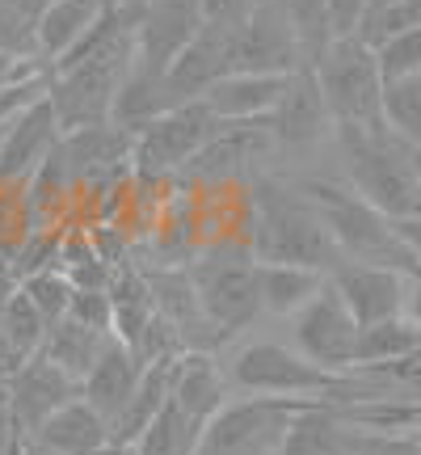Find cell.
Here are the masks:
<instances>
[{"instance_id": "1", "label": "cell", "mask_w": 421, "mask_h": 455, "mask_svg": "<svg viewBox=\"0 0 421 455\" xmlns=\"http://www.w3.org/2000/svg\"><path fill=\"white\" fill-rule=\"evenodd\" d=\"M244 190H249V253L258 261L316 266L329 275L346 261L321 207L312 203L299 181L253 173Z\"/></svg>"}, {"instance_id": "2", "label": "cell", "mask_w": 421, "mask_h": 455, "mask_svg": "<svg viewBox=\"0 0 421 455\" xmlns=\"http://www.w3.org/2000/svg\"><path fill=\"white\" fill-rule=\"evenodd\" d=\"M346 178L371 207L392 220H421V148L388 127H338Z\"/></svg>"}, {"instance_id": "3", "label": "cell", "mask_w": 421, "mask_h": 455, "mask_svg": "<svg viewBox=\"0 0 421 455\" xmlns=\"http://www.w3.org/2000/svg\"><path fill=\"white\" fill-rule=\"evenodd\" d=\"M308 198L321 207L324 224L338 241L346 261H371V266H396V270H413V261L421 258L417 249L405 241L401 224L384 215L379 207H371L367 198L358 195L350 181H329L312 178L299 181Z\"/></svg>"}, {"instance_id": "4", "label": "cell", "mask_w": 421, "mask_h": 455, "mask_svg": "<svg viewBox=\"0 0 421 455\" xmlns=\"http://www.w3.org/2000/svg\"><path fill=\"white\" fill-rule=\"evenodd\" d=\"M190 283H195L203 312L210 325L219 329V338L232 341L258 321L266 304H261V283H258V258L249 253V244L232 241H210L190 266Z\"/></svg>"}, {"instance_id": "5", "label": "cell", "mask_w": 421, "mask_h": 455, "mask_svg": "<svg viewBox=\"0 0 421 455\" xmlns=\"http://www.w3.org/2000/svg\"><path fill=\"white\" fill-rule=\"evenodd\" d=\"M324 401H291V396H241L227 401L210 418L198 455H282L291 426Z\"/></svg>"}, {"instance_id": "6", "label": "cell", "mask_w": 421, "mask_h": 455, "mask_svg": "<svg viewBox=\"0 0 421 455\" xmlns=\"http://www.w3.org/2000/svg\"><path fill=\"white\" fill-rule=\"evenodd\" d=\"M333 127H388L384 123V72L362 38H338L316 68Z\"/></svg>"}, {"instance_id": "7", "label": "cell", "mask_w": 421, "mask_h": 455, "mask_svg": "<svg viewBox=\"0 0 421 455\" xmlns=\"http://www.w3.org/2000/svg\"><path fill=\"white\" fill-rule=\"evenodd\" d=\"M224 118L210 110L207 101H186L178 110L152 118L147 127L135 131V178L139 181H178L186 164L219 135Z\"/></svg>"}, {"instance_id": "8", "label": "cell", "mask_w": 421, "mask_h": 455, "mask_svg": "<svg viewBox=\"0 0 421 455\" xmlns=\"http://www.w3.org/2000/svg\"><path fill=\"white\" fill-rule=\"evenodd\" d=\"M227 60H232V72H258V76H295L299 68H308V55L274 0L253 4L232 26Z\"/></svg>"}, {"instance_id": "9", "label": "cell", "mask_w": 421, "mask_h": 455, "mask_svg": "<svg viewBox=\"0 0 421 455\" xmlns=\"http://www.w3.org/2000/svg\"><path fill=\"white\" fill-rule=\"evenodd\" d=\"M358 333H362V325L346 308V299L338 295L333 283L308 308L291 316V346L329 371H354L358 367Z\"/></svg>"}, {"instance_id": "10", "label": "cell", "mask_w": 421, "mask_h": 455, "mask_svg": "<svg viewBox=\"0 0 421 455\" xmlns=\"http://www.w3.org/2000/svg\"><path fill=\"white\" fill-rule=\"evenodd\" d=\"M203 26L207 17L198 0H152L135 21V68L164 76Z\"/></svg>"}, {"instance_id": "11", "label": "cell", "mask_w": 421, "mask_h": 455, "mask_svg": "<svg viewBox=\"0 0 421 455\" xmlns=\"http://www.w3.org/2000/svg\"><path fill=\"white\" fill-rule=\"evenodd\" d=\"M64 140V127H60V114L51 106V93L34 98L21 114H13L4 123V148H0V181H13V186H26V181L51 161V152Z\"/></svg>"}, {"instance_id": "12", "label": "cell", "mask_w": 421, "mask_h": 455, "mask_svg": "<svg viewBox=\"0 0 421 455\" xmlns=\"http://www.w3.org/2000/svg\"><path fill=\"white\" fill-rule=\"evenodd\" d=\"M329 283L338 287L346 299V308L354 312L358 325H375L388 316H405L409 299V270L396 266H371V261H341L329 275Z\"/></svg>"}, {"instance_id": "13", "label": "cell", "mask_w": 421, "mask_h": 455, "mask_svg": "<svg viewBox=\"0 0 421 455\" xmlns=\"http://www.w3.org/2000/svg\"><path fill=\"white\" fill-rule=\"evenodd\" d=\"M266 123H270V135H274L278 148H316L321 140L338 135L333 114H329V101H324V89L312 68H299V72H295L291 89L282 93L278 110L270 114Z\"/></svg>"}, {"instance_id": "14", "label": "cell", "mask_w": 421, "mask_h": 455, "mask_svg": "<svg viewBox=\"0 0 421 455\" xmlns=\"http://www.w3.org/2000/svg\"><path fill=\"white\" fill-rule=\"evenodd\" d=\"M9 388H13L21 435L34 439V435H38V430L68 405V401L81 396V379H76L72 371H64L60 363H51L47 355H38L30 367H21V371L9 379Z\"/></svg>"}, {"instance_id": "15", "label": "cell", "mask_w": 421, "mask_h": 455, "mask_svg": "<svg viewBox=\"0 0 421 455\" xmlns=\"http://www.w3.org/2000/svg\"><path fill=\"white\" fill-rule=\"evenodd\" d=\"M232 26H236V21H232ZM232 26L207 21V26L195 34V43L169 64L164 81H169V89H173V98H178L181 106L207 98L210 89L232 72V60H227V51H232Z\"/></svg>"}, {"instance_id": "16", "label": "cell", "mask_w": 421, "mask_h": 455, "mask_svg": "<svg viewBox=\"0 0 421 455\" xmlns=\"http://www.w3.org/2000/svg\"><path fill=\"white\" fill-rule=\"evenodd\" d=\"M106 13H110L106 0H47V9L34 21V43H38V60L47 64V72L64 64L106 21Z\"/></svg>"}, {"instance_id": "17", "label": "cell", "mask_w": 421, "mask_h": 455, "mask_svg": "<svg viewBox=\"0 0 421 455\" xmlns=\"http://www.w3.org/2000/svg\"><path fill=\"white\" fill-rule=\"evenodd\" d=\"M144 371H147L144 358L135 355L123 338H110V346H106L101 358L93 363V371L84 375L81 396L98 409V413H106L110 426H114V418L131 405V396H135V388H139Z\"/></svg>"}, {"instance_id": "18", "label": "cell", "mask_w": 421, "mask_h": 455, "mask_svg": "<svg viewBox=\"0 0 421 455\" xmlns=\"http://www.w3.org/2000/svg\"><path fill=\"white\" fill-rule=\"evenodd\" d=\"M47 316L21 287H13L0 304V379H13L21 367H30L47 350Z\"/></svg>"}, {"instance_id": "19", "label": "cell", "mask_w": 421, "mask_h": 455, "mask_svg": "<svg viewBox=\"0 0 421 455\" xmlns=\"http://www.w3.org/2000/svg\"><path fill=\"white\" fill-rule=\"evenodd\" d=\"M291 89V76H258V72H227L224 81L210 89L207 106L224 123H261L278 110L282 93Z\"/></svg>"}, {"instance_id": "20", "label": "cell", "mask_w": 421, "mask_h": 455, "mask_svg": "<svg viewBox=\"0 0 421 455\" xmlns=\"http://www.w3.org/2000/svg\"><path fill=\"white\" fill-rule=\"evenodd\" d=\"M110 439H114L110 418L98 413L84 396H76V401H68V405L34 435L30 447L51 451V455H98Z\"/></svg>"}, {"instance_id": "21", "label": "cell", "mask_w": 421, "mask_h": 455, "mask_svg": "<svg viewBox=\"0 0 421 455\" xmlns=\"http://www.w3.org/2000/svg\"><path fill=\"white\" fill-rule=\"evenodd\" d=\"M362 426H354L338 405H312L287 435L282 455H358Z\"/></svg>"}, {"instance_id": "22", "label": "cell", "mask_w": 421, "mask_h": 455, "mask_svg": "<svg viewBox=\"0 0 421 455\" xmlns=\"http://www.w3.org/2000/svg\"><path fill=\"white\" fill-rule=\"evenodd\" d=\"M232 392H236L232 388V375H227V367L215 355H195V350H186V355L178 358L173 396L195 413L198 422L210 426V418L232 401Z\"/></svg>"}, {"instance_id": "23", "label": "cell", "mask_w": 421, "mask_h": 455, "mask_svg": "<svg viewBox=\"0 0 421 455\" xmlns=\"http://www.w3.org/2000/svg\"><path fill=\"white\" fill-rule=\"evenodd\" d=\"M261 304L270 316H295L329 287V270L316 266H291V261H258Z\"/></svg>"}, {"instance_id": "24", "label": "cell", "mask_w": 421, "mask_h": 455, "mask_svg": "<svg viewBox=\"0 0 421 455\" xmlns=\"http://www.w3.org/2000/svg\"><path fill=\"white\" fill-rule=\"evenodd\" d=\"M178 358L152 363V367L144 371L139 388H135V396H131V405L114 418V439H118V443H139V439H144V430L152 426V418L169 405L173 384H178Z\"/></svg>"}, {"instance_id": "25", "label": "cell", "mask_w": 421, "mask_h": 455, "mask_svg": "<svg viewBox=\"0 0 421 455\" xmlns=\"http://www.w3.org/2000/svg\"><path fill=\"white\" fill-rule=\"evenodd\" d=\"M181 101L173 98V89L164 76L156 72H144V68H131V76L123 81L118 89V106H114V123L127 131H139L147 127L152 118H161V114L178 110Z\"/></svg>"}, {"instance_id": "26", "label": "cell", "mask_w": 421, "mask_h": 455, "mask_svg": "<svg viewBox=\"0 0 421 455\" xmlns=\"http://www.w3.org/2000/svg\"><path fill=\"white\" fill-rule=\"evenodd\" d=\"M203 435H207V422H198L178 396H169V405L152 418V426L135 447H139V455H198Z\"/></svg>"}, {"instance_id": "27", "label": "cell", "mask_w": 421, "mask_h": 455, "mask_svg": "<svg viewBox=\"0 0 421 455\" xmlns=\"http://www.w3.org/2000/svg\"><path fill=\"white\" fill-rule=\"evenodd\" d=\"M110 338L114 333H106V329H89V325H81V321L64 316L60 325H51L47 350H43V355H47L51 363H60L64 371H72L84 384V375L93 371V363H98L101 350L110 346Z\"/></svg>"}, {"instance_id": "28", "label": "cell", "mask_w": 421, "mask_h": 455, "mask_svg": "<svg viewBox=\"0 0 421 455\" xmlns=\"http://www.w3.org/2000/svg\"><path fill=\"white\" fill-rule=\"evenodd\" d=\"M421 350V325L413 316H388L362 325L358 333V367H379V363H396Z\"/></svg>"}, {"instance_id": "29", "label": "cell", "mask_w": 421, "mask_h": 455, "mask_svg": "<svg viewBox=\"0 0 421 455\" xmlns=\"http://www.w3.org/2000/svg\"><path fill=\"white\" fill-rule=\"evenodd\" d=\"M282 17L291 21L299 47L308 55V68H316L324 60V51L333 47V21H329V0H274Z\"/></svg>"}, {"instance_id": "30", "label": "cell", "mask_w": 421, "mask_h": 455, "mask_svg": "<svg viewBox=\"0 0 421 455\" xmlns=\"http://www.w3.org/2000/svg\"><path fill=\"white\" fill-rule=\"evenodd\" d=\"M34 228H38V215L30 207V195L26 186H13V181H0V270L9 275V261L17 258V249L26 244ZM13 283V278H9Z\"/></svg>"}, {"instance_id": "31", "label": "cell", "mask_w": 421, "mask_h": 455, "mask_svg": "<svg viewBox=\"0 0 421 455\" xmlns=\"http://www.w3.org/2000/svg\"><path fill=\"white\" fill-rule=\"evenodd\" d=\"M384 123L392 135L421 148V72L401 76V81H384Z\"/></svg>"}, {"instance_id": "32", "label": "cell", "mask_w": 421, "mask_h": 455, "mask_svg": "<svg viewBox=\"0 0 421 455\" xmlns=\"http://www.w3.org/2000/svg\"><path fill=\"white\" fill-rule=\"evenodd\" d=\"M21 291L34 299V308L47 316V325H60L68 312H72V299H76V283L64 275V270H43L21 283Z\"/></svg>"}, {"instance_id": "33", "label": "cell", "mask_w": 421, "mask_h": 455, "mask_svg": "<svg viewBox=\"0 0 421 455\" xmlns=\"http://www.w3.org/2000/svg\"><path fill=\"white\" fill-rule=\"evenodd\" d=\"M409 30H421V0H396V4H384V9L367 13V26H362L358 38L375 51V47H384L388 38L409 34Z\"/></svg>"}, {"instance_id": "34", "label": "cell", "mask_w": 421, "mask_h": 455, "mask_svg": "<svg viewBox=\"0 0 421 455\" xmlns=\"http://www.w3.org/2000/svg\"><path fill=\"white\" fill-rule=\"evenodd\" d=\"M0 55L13 60H38V43H34V17L21 13L17 4L0 0ZM43 64V60H38Z\"/></svg>"}, {"instance_id": "35", "label": "cell", "mask_w": 421, "mask_h": 455, "mask_svg": "<svg viewBox=\"0 0 421 455\" xmlns=\"http://www.w3.org/2000/svg\"><path fill=\"white\" fill-rule=\"evenodd\" d=\"M375 60H379V72L384 81H401V76H417L421 72V30L396 34L384 47H375Z\"/></svg>"}, {"instance_id": "36", "label": "cell", "mask_w": 421, "mask_h": 455, "mask_svg": "<svg viewBox=\"0 0 421 455\" xmlns=\"http://www.w3.org/2000/svg\"><path fill=\"white\" fill-rule=\"evenodd\" d=\"M358 455H421V439L413 430H362Z\"/></svg>"}, {"instance_id": "37", "label": "cell", "mask_w": 421, "mask_h": 455, "mask_svg": "<svg viewBox=\"0 0 421 455\" xmlns=\"http://www.w3.org/2000/svg\"><path fill=\"white\" fill-rule=\"evenodd\" d=\"M371 13V0H329V21H333V38H358Z\"/></svg>"}, {"instance_id": "38", "label": "cell", "mask_w": 421, "mask_h": 455, "mask_svg": "<svg viewBox=\"0 0 421 455\" xmlns=\"http://www.w3.org/2000/svg\"><path fill=\"white\" fill-rule=\"evenodd\" d=\"M47 84H51V76H43V81H21V84H0V127H4L13 114L26 110L34 98H43Z\"/></svg>"}, {"instance_id": "39", "label": "cell", "mask_w": 421, "mask_h": 455, "mask_svg": "<svg viewBox=\"0 0 421 455\" xmlns=\"http://www.w3.org/2000/svg\"><path fill=\"white\" fill-rule=\"evenodd\" d=\"M21 443H30V439L21 435V422H17L13 388H9V379H0V455H13Z\"/></svg>"}, {"instance_id": "40", "label": "cell", "mask_w": 421, "mask_h": 455, "mask_svg": "<svg viewBox=\"0 0 421 455\" xmlns=\"http://www.w3.org/2000/svg\"><path fill=\"white\" fill-rule=\"evenodd\" d=\"M43 76H51L47 64H38V60H13V55H0V84L43 81Z\"/></svg>"}, {"instance_id": "41", "label": "cell", "mask_w": 421, "mask_h": 455, "mask_svg": "<svg viewBox=\"0 0 421 455\" xmlns=\"http://www.w3.org/2000/svg\"><path fill=\"white\" fill-rule=\"evenodd\" d=\"M203 4V17L215 21V26H232V21H241L258 0H198Z\"/></svg>"}, {"instance_id": "42", "label": "cell", "mask_w": 421, "mask_h": 455, "mask_svg": "<svg viewBox=\"0 0 421 455\" xmlns=\"http://www.w3.org/2000/svg\"><path fill=\"white\" fill-rule=\"evenodd\" d=\"M405 316H413L421 325V258L413 261V270H409V299H405Z\"/></svg>"}, {"instance_id": "43", "label": "cell", "mask_w": 421, "mask_h": 455, "mask_svg": "<svg viewBox=\"0 0 421 455\" xmlns=\"http://www.w3.org/2000/svg\"><path fill=\"white\" fill-rule=\"evenodd\" d=\"M106 4H110L114 13H131V17H139L147 9V4H152V0H106Z\"/></svg>"}, {"instance_id": "44", "label": "cell", "mask_w": 421, "mask_h": 455, "mask_svg": "<svg viewBox=\"0 0 421 455\" xmlns=\"http://www.w3.org/2000/svg\"><path fill=\"white\" fill-rule=\"evenodd\" d=\"M98 455H139V447H135V443H118V439H110Z\"/></svg>"}, {"instance_id": "45", "label": "cell", "mask_w": 421, "mask_h": 455, "mask_svg": "<svg viewBox=\"0 0 421 455\" xmlns=\"http://www.w3.org/2000/svg\"><path fill=\"white\" fill-rule=\"evenodd\" d=\"M9 4H17V9H21V13H30L34 21H38V13H43V9H47V0H9Z\"/></svg>"}, {"instance_id": "46", "label": "cell", "mask_w": 421, "mask_h": 455, "mask_svg": "<svg viewBox=\"0 0 421 455\" xmlns=\"http://www.w3.org/2000/svg\"><path fill=\"white\" fill-rule=\"evenodd\" d=\"M13 291V283H9V275H4V270H0V304H4V295Z\"/></svg>"}, {"instance_id": "47", "label": "cell", "mask_w": 421, "mask_h": 455, "mask_svg": "<svg viewBox=\"0 0 421 455\" xmlns=\"http://www.w3.org/2000/svg\"><path fill=\"white\" fill-rule=\"evenodd\" d=\"M384 4H396V0H371V13L375 9H384Z\"/></svg>"}, {"instance_id": "48", "label": "cell", "mask_w": 421, "mask_h": 455, "mask_svg": "<svg viewBox=\"0 0 421 455\" xmlns=\"http://www.w3.org/2000/svg\"><path fill=\"white\" fill-rule=\"evenodd\" d=\"M0 148H4V127H0Z\"/></svg>"}, {"instance_id": "49", "label": "cell", "mask_w": 421, "mask_h": 455, "mask_svg": "<svg viewBox=\"0 0 421 455\" xmlns=\"http://www.w3.org/2000/svg\"><path fill=\"white\" fill-rule=\"evenodd\" d=\"M34 451H38V447H34ZM38 455H51V451H38Z\"/></svg>"}, {"instance_id": "50", "label": "cell", "mask_w": 421, "mask_h": 455, "mask_svg": "<svg viewBox=\"0 0 421 455\" xmlns=\"http://www.w3.org/2000/svg\"><path fill=\"white\" fill-rule=\"evenodd\" d=\"M30 455H38V451H34V447H30Z\"/></svg>"}, {"instance_id": "51", "label": "cell", "mask_w": 421, "mask_h": 455, "mask_svg": "<svg viewBox=\"0 0 421 455\" xmlns=\"http://www.w3.org/2000/svg\"><path fill=\"white\" fill-rule=\"evenodd\" d=\"M258 4H266V0H258Z\"/></svg>"}]
</instances>
